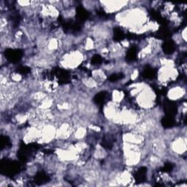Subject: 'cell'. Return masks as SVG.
Returning a JSON list of instances; mask_svg holds the SVG:
<instances>
[{
    "instance_id": "cell-1",
    "label": "cell",
    "mask_w": 187,
    "mask_h": 187,
    "mask_svg": "<svg viewBox=\"0 0 187 187\" xmlns=\"http://www.w3.org/2000/svg\"><path fill=\"white\" fill-rule=\"evenodd\" d=\"M164 109H165V113H166L167 116L173 117L177 112L176 104L172 101H167L164 104Z\"/></svg>"
},
{
    "instance_id": "cell-2",
    "label": "cell",
    "mask_w": 187,
    "mask_h": 187,
    "mask_svg": "<svg viewBox=\"0 0 187 187\" xmlns=\"http://www.w3.org/2000/svg\"><path fill=\"white\" fill-rule=\"evenodd\" d=\"M6 56H7L8 59L13 61V62H18L21 58L22 52L20 50L10 49V50H7L6 51Z\"/></svg>"
},
{
    "instance_id": "cell-3",
    "label": "cell",
    "mask_w": 187,
    "mask_h": 187,
    "mask_svg": "<svg viewBox=\"0 0 187 187\" xmlns=\"http://www.w3.org/2000/svg\"><path fill=\"white\" fill-rule=\"evenodd\" d=\"M77 16L80 21H85L88 17V13L82 7L77 8Z\"/></svg>"
},
{
    "instance_id": "cell-4",
    "label": "cell",
    "mask_w": 187,
    "mask_h": 187,
    "mask_svg": "<svg viewBox=\"0 0 187 187\" xmlns=\"http://www.w3.org/2000/svg\"><path fill=\"white\" fill-rule=\"evenodd\" d=\"M175 50V45L173 42L171 41H167L163 45V50L165 53L170 54L172 53Z\"/></svg>"
},
{
    "instance_id": "cell-5",
    "label": "cell",
    "mask_w": 187,
    "mask_h": 187,
    "mask_svg": "<svg viewBox=\"0 0 187 187\" xmlns=\"http://www.w3.org/2000/svg\"><path fill=\"white\" fill-rule=\"evenodd\" d=\"M162 125H163L165 127H166V128L172 127L174 125V120L172 116H167L162 119Z\"/></svg>"
},
{
    "instance_id": "cell-6",
    "label": "cell",
    "mask_w": 187,
    "mask_h": 187,
    "mask_svg": "<svg viewBox=\"0 0 187 187\" xmlns=\"http://www.w3.org/2000/svg\"><path fill=\"white\" fill-rule=\"evenodd\" d=\"M106 96H107V93L105 92V91H102V92L97 94L95 96L94 100V102L96 104H102V102H104L105 99L106 98Z\"/></svg>"
},
{
    "instance_id": "cell-7",
    "label": "cell",
    "mask_w": 187,
    "mask_h": 187,
    "mask_svg": "<svg viewBox=\"0 0 187 187\" xmlns=\"http://www.w3.org/2000/svg\"><path fill=\"white\" fill-rule=\"evenodd\" d=\"M136 56H137V50H136V48L134 47H131L127 54V59L129 61V62H132V61H134L135 59Z\"/></svg>"
},
{
    "instance_id": "cell-8",
    "label": "cell",
    "mask_w": 187,
    "mask_h": 187,
    "mask_svg": "<svg viewBox=\"0 0 187 187\" xmlns=\"http://www.w3.org/2000/svg\"><path fill=\"white\" fill-rule=\"evenodd\" d=\"M143 74L146 78H154L156 75L155 71L152 68H146L144 70Z\"/></svg>"
},
{
    "instance_id": "cell-9",
    "label": "cell",
    "mask_w": 187,
    "mask_h": 187,
    "mask_svg": "<svg viewBox=\"0 0 187 187\" xmlns=\"http://www.w3.org/2000/svg\"><path fill=\"white\" fill-rule=\"evenodd\" d=\"M124 77V75L121 73H116V74H113L111 75V76L109 77V79L110 81L111 82H115V81H117V80L121 79V78Z\"/></svg>"
},
{
    "instance_id": "cell-10",
    "label": "cell",
    "mask_w": 187,
    "mask_h": 187,
    "mask_svg": "<svg viewBox=\"0 0 187 187\" xmlns=\"http://www.w3.org/2000/svg\"><path fill=\"white\" fill-rule=\"evenodd\" d=\"M102 62V59L99 55H94L91 59V64L92 65H99Z\"/></svg>"
},
{
    "instance_id": "cell-11",
    "label": "cell",
    "mask_w": 187,
    "mask_h": 187,
    "mask_svg": "<svg viewBox=\"0 0 187 187\" xmlns=\"http://www.w3.org/2000/svg\"><path fill=\"white\" fill-rule=\"evenodd\" d=\"M114 37L116 40H121L124 38V33L119 29H116L114 33Z\"/></svg>"
},
{
    "instance_id": "cell-12",
    "label": "cell",
    "mask_w": 187,
    "mask_h": 187,
    "mask_svg": "<svg viewBox=\"0 0 187 187\" xmlns=\"http://www.w3.org/2000/svg\"><path fill=\"white\" fill-rule=\"evenodd\" d=\"M172 169H173V166H172L171 164H167V165H165V166L164 167V170H165V171H170Z\"/></svg>"
}]
</instances>
